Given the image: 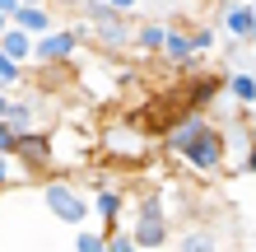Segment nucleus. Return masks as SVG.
I'll use <instances>...</instances> for the list:
<instances>
[{
	"mask_svg": "<svg viewBox=\"0 0 256 252\" xmlns=\"http://www.w3.org/2000/svg\"><path fill=\"white\" fill-rule=\"evenodd\" d=\"M252 10H256V0H252Z\"/></svg>",
	"mask_w": 256,
	"mask_h": 252,
	"instance_id": "28",
	"label": "nucleus"
},
{
	"mask_svg": "<svg viewBox=\"0 0 256 252\" xmlns=\"http://www.w3.org/2000/svg\"><path fill=\"white\" fill-rule=\"evenodd\" d=\"M19 5H24V0H0V10H5V14H14Z\"/></svg>",
	"mask_w": 256,
	"mask_h": 252,
	"instance_id": "24",
	"label": "nucleus"
},
{
	"mask_svg": "<svg viewBox=\"0 0 256 252\" xmlns=\"http://www.w3.org/2000/svg\"><path fill=\"white\" fill-rule=\"evenodd\" d=\"M224 94H228V103H238V108H256V70L252 66L224 70Z\"/></svg>",
	"mask_w": 256,
	"mask_h": 252,
	"instance_id": "9",
	"label": "nucleus"
},
{
	"mask_svg": "<svg viewBox=\"0 0 256 252\" xmlns=\"http://www.w3.org/2000/svg\"><path fill=\"white\" fill-rule=\"evenodd\" d=\"M158 56L163 61H172V66H196L200 56H196V42H191V28H168L163 33V47H158Z\"/></svg>",
	"mask_w": 256,
	"mask_h": 252,
	"instance_id": "10",
	"label": "nucleus"
},
{
	"mask_svg": "<svg viewBox=\"0 0 256 252\" xmlns=\"http://www.w3.org/2000/svg\"><path fill=\"white\" fill-rule=\"evenodd\" d=\"M28 5H38V0H28Z\"/></svg>",
	"mask_w": 256,
	"mask_h": 252,
	"instance_id": "27",
	"label": "nucleus"
},
{
	"mask_svg": "<svg viewBox=\"0 0 256 252\" xmlns=\"http://www.w3.org/2000/svg\"><path fill=\"white\" fill-rule=\"evenodd\" d=\"M5 24H10V14H5V10H0V33H5Z\"/></svg>",
	"mask_w": 256,
	"mask_h": 252,
	"instance_id": "25",
	"label": "nucleus"
},
{
	"mask_svg": "<svg viewBox=\"0 0 256 252\" xmlns=\"http://www.w3.org/2000/svg\"><path fill=\"white\" fill-rule=\"evenodd\" d=\"M5 122L14 131H28V126H38V94L33 89H24L19 98H10V112H5Z\"/></svg>",
	"mask_w": 256,
	"mask_h": 252,
	"instance_id": "14",
	"label": "nucleus"
},
{
	"mask_svg": "<svg viewBox=\"0 0 256 252\" xmlns=\"http://www.w3.org/2000/svg\"><path fill=\"white\" fill-rule=\"evenodd\" d=\"M24 177H33V173H28L14 154H0V191H5V187H14V182H24Z\"/></svg>",
	"mask_w": 256,
	"mask_h": 252,
	"instance_id": "17",
	"label": "nucleus"
},
{
	"mask_svg": "<svg viewBox=\"0 0 256 252\" xmlns=\"http://www.w3.org/2000/svg\"><path fill=\"white\" fill-rule=\"evenodd\" d=\"M130 14H102V19H94L88 24V42H94L98 52H108V56H116V52H130Z\"/></svg>",
	"mask_w": 256,
	"mask_h": 252,
	"instance_id": "5",
	"label": "nucleus"
},
{
	"mask_svg": "<svg viewBox=\"0 0 256 252\" xmlns=\"http://www.w3.org/2000/svg\"><path fill=\"white\" fill-rule=\"evenodd\" d=\"M108 5H112L116 14H135V10H140V0H108Z\"/></svg>",
	"mask_w": 256,
	"mask_h": 252,
	"instance_id": "22",
	"label": "nucleus"
},
{
	"mask_svg": "<svg viewBox=\"0 0 256 252\" xmlns=\"http://www.w3.org/2000/svg\"><path fill=\"white\" fill-rule=\"evenodd\" d=\"M28 75H24V66L14 61V56H5L0 52V89H14V84H24Z\"/></svg>",
	"mask_w": 256,
	"mask_h": 252,
	"instance_id": "18",
	"label": "nucleus"
},
{
	"mask_svg": "<svg viewBox=\"0 0 256 252\" xmlns=\"http://www.w3.org/2000/svg\"><path fill=\"white\" fill-rule=\"evenodd\" d=\"M214 94H224V70H219V75H200V80H196L191 84V108H210V103H214Z\"/></svg>",
	"mask_w": 256,
	"mask_h": 252,
	"instance_id": "16",
	"label": "nucleus"
},
{
	"mask_svg": "<svg viewBox=\"0 0 256 252\" xmlns=\"http://www.w3.org/2000/svg\"><path fill=\"white\" fill-rule=\"evenodd\" d=\"M14 140H19V131H14L5 117H0V154H10V150H14Z\"/></svg>",
	"mask_w": 256,
	"mask_h": 252,
	"instance_id": "21",
	"label": "nucleus"
},
{
	"mask_svg": "<svg viewBox=\"0 0 256 252\" xmlns=\"http://www.w3.org/2000/svg\"><path fill=\"white\" fill-rule=\"evenodd\" d=\"M10 19L19 24V28H28V33L38 38V33H47V28L56 24V10L47 5V0H38V5H28V0H24V5H19V10L10 14Z\"/></svg>",
	"mask_w": 256,
	"mask_h": 252,
	"instance_id": "11",
	"label": "nucleus"
},
{
	"mask_svg": "<svg viewBox=\"0 0 256 252\" xmlns=\"http://www.w3.org/2000/svg\"><path fill=\"white\" fill-rule=\"evenodd\" d=\"M84 42H88V24H84V19H74V24H52L47 33L33 38V61H38V66H66V61H74V56L84 52Z\"/></svg>",
	"mask_w": 256,
	"mask_h": 252,
	"instance_id": "3",
	"label": "nucleus"
},
{
	"mask_svg": "<svg viewBox=\"0 0 256 252\" xmlns=\"http://www.w3.org/2000/svg\"><path fill=\"white\" fill-rule=\"evenodd\" d=\"M28 173H52V131H38V126H28L19 131V140H14V150H10Z\"/></svg>",
	"mask_w": 256,
	"mask_h": 252,
	"instance_id": "6",
	"label": "nucleus"
},
{
	"mask_svg": "<svg viewBox=\"0 0 256 252\" xmlns=\"http://www.w3.org/2000/svg\"><path fill=\"white\" fill-rule=\"evenodd\" d=\"M224 238L219 233H210V229H186V233H172V243L168 247H182V252H214Z\"/></svg>",
	"mask_w": 256,
	"mask_h": 252,
	"instance_id": "15",
	"label": "nucleus"
},
{
	"mask_svg": "<svg viewBox=\"0 0 256 252\" xmlns=\"http://www.w3.org/2000/svg\"><path fill=\"white\" fill-rule=\"evenodd\" d=\"M214 19H219V28H224V38L252 42V33H256V10H252V0H219Z\"/></svg>",
	"mask_w": 256,
	"mask_h": 252,
	"instance_id": "7",
	"label": "nucleus"
},
{
	"mask_svg": "<svg viewBox=\"0 0 256 252\" xmlns=\"http://www.w3.org/2000/svg\"><path fill=\"white\" fill-rule=\"evenodd\" d=\"M252 47H256V33H252Z\"/></svg>",
	"mask_w": 256,
	"mask_h": 252,
	"instance_id": "26",
	"label": "nucleus"
},
{
	"mask_svg": "<svg viewBox=\"0 0 256 252\" xmlns=\"http://www.w3.org/2000/svg\"><path fill=\"white\" fill-rule=\"evenodd\" d=\"M74 247H80V252H102V229L80 224V229H74Z\"/></svg>",
	"mask_w": 256,
	"mask_h": 252,
	"instance_id": "19",
	"label": "nucleus"
},
{
	"mask_svg": "<svg viewBox=\"0 0 256 252\" xmlns=\"http://www.w3.org/2000/svg\"><path fill=\"white\" fill-rule=\"evenodd\" d=\"M10 112V89H0V117Z\"/></svg>",
	"mask_w": 256,
	"mask_h": 252,
	"instance_id": "23",
	"label": "nucleus"
},
{
	"mask_svg": "<svg viewBox=\"0 0 256 252\" xmlns=\"http://www.w3.org/2000/svg\"><path fill=\"white\" fill-rule=\"evenodd\" d=\"M172 159H182L186 168L205 173V177H210V173H224V168H228V150H224V131H219L214 122H210V117H205V122L191 131V140H186V145H182V150H177Z\"/></svg>",
	"mask_w": 256,
	"mask_h": 252,
	"instance_id": "2",
	"label": "nucleus"
},
{
	"mask_svg": "<svg viewBox=\"0 0 256 252\" xmlns=\"http://www.w3.org/2000/svg\"><path fill=\"white\" fill-rule=\"evenodd\" d=\"M0 52L5 56H14V61L19 66H28L33 61V33H28V28H19V24H5V33H0Z\"/></svg>",
	"mask_w": 256,
	"mask_h": 252,
	"instance_id": "13",
	"label": "nucleus"
},
{
	"mask_svg": "<svg viewBox=\"0 0 256 252\" xmlns=\"http://www.w3.org/2000/svg\"><path fill=\"white\" fill-rule=\"evenodd\" d=\"M163 33H168V24H163V19H144V24H135V28H130V52H140V56H158Z\"/></svg>",
	"mask_w": 256,
	"mask_h": 252,
	"instance_id": "12",
	"label": "nucleus"
},
{
	"mask_svg": "<svg viewBox=\"0 0 256 252\" xmlns=\"http://www.w3.org/2000/svg\"><path fill=\"white\" fill-rule=\"evenodd\" d=\"M42 205H47L61 224H70V229H80V224H88V219H94L88 191L74 187V177H66V173H56V177H47V182H42Z\"/></svg>",
	"mask_w": 256,
	"mask_h": 252,
	"instance_id": "1",
	"label": "nucleus"
},
{
	"mask_svg": "<svg viewBox=\"0 0 256 252\" xmlns=\"http://www.w3.org/2000/svg\"><path fill=\"white\" fill-rule=\"evenodd\" d=\"M88 205H94L102 229H116L122 224V210H126V191L112 187V182H98V187H88Z\"/></svg>",
	"mask_w": 256,
	"mask_h": 252,
	"instance_id": "8",
	"label": "nucleus"
},
{
	"mask_svg": "<svg viewBox=\"0 0 256 252\" xmlns=\"http://www.w3.org/2000/svg\"><path fill=\"white\" fill-rule=\"evenodd\" d=\"M191 42H196V56H210L219 47V28H191Z\"/></svg>",
	"mask_w": 256,
	"mask_h": 252,
	"instance_id": "20",
	"label": "nucleus"
},
{
	"mask_svg": "<svg viewBox=\"0 0 256 252\" xmlns=\"http://www.w3.org/2000/svg\"><path fill=\"white\" fill-rule=\"evenodd\" d=\"M135 233V247H168L172 243V224L168 215H163V201L158 191H144L140 201H135V224H126Z\"/></svg>",
	"mask_w": 256,
	"mask_h": 252,
	"instance_id": "4",
	"label": "nucleus"
}]
</instances>
